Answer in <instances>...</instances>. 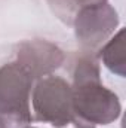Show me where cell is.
<instances>
[{
  "label": "cell",
  "instance_id": "cell-1",
  "mask_svg": "<svg viewBox=\"0 0 126 128\" xmlns=\"http://www.w3.org/2000/svg\"><path fill=\"white\" fill-rule=\"evenodd\" d=\"M71 94L76 116L88 124L108 125L120 116V100L117 94L102 85L99 66L94 57L86 55L77 60Z\"/></svg>",
  "mask_w": 126,
  "mask_h": 128
},
{
  "label": "cell",
  "instance_id": "cell-2",
  "mask_svg": "<svg viewBox=\"0 0 126 128\" xmlns=\"http://www.w3.org/2000/svg\"><path fill=\"white\" fill-rule=\"evenodd\" d=\"M37 79L18 61L0 67V128H25L31 124V90Z\"/></svg>",
  "mask_w": 126,
  "mask_h": 128
},
{
  "label": "cell",
  "instance_id": "cell-3",
  "mask_svg": "<svg viewBox=\"0 0 126 128\" xmlns=\"http://www.w3.org/2000/svg\"><path fill=\"white\" fill-rule=\"evenodd\" d=\"M34 119L63 128L77 116L73 109L71 85L61 76L48 74L39 78L31 90Z\"/></svg>",
  "mask_w": 126,
  "mask_h": 128
},
{
  "label": "cell",
  "instance_id": "cell-4",
  "mask_svg": "<svg viewBox=\"0 0 126 128\" xmlns=\"http://www.w3.org/2000/svg\"><path fill=\"white\" fill-rule=\"evenodd\" d=\"M71 26L79 46L85 52H91L99 49L114 34L119 26V15L107 2L86 4L76 12Z\"/></svg>",
  "mask_w": 126,
  "mask_h": 128
},
{
  "label": "cell",
  "instance_id": "cell-5",
  "mask_svg": "<svg viewBox=\"0 0 126 128\" xmlns=\"http://www.w3.org/2000/svg\"><path fill=\"white\" fill-rule=\"evenodd\" d=\"M65 60L64 52L46 40H27L18 48L16 61L25 66L36 79L52 74Z\"/></svg>",
  "mask_w": 126,
  "mask_h": 128
},
{
  "label": "cell",
  "instance_id": "cell-6",
  "mask_svg": "<svg viewBox=\"0 0 126 128\" xmlns=\"http://www.w3.org/2000/svg\"><path fill=\"white\" fill-rule=\"evenodd\" d=\"M98 58L111 73H114L120 78H125V28H120L111 39H108L98 49Z\"/></svg>",
  "mask_w": 126,
  "mask_h": 128
},
{
  "label": "cell",
  "instance_id": "cell-7",
  "mask_svg": "<svg viewBox=\"0 0 126 128\" xmlns=\"http://www.w3.org/2000/svg\"><path fill=\"white\" fill-rule=\"evenodd\" d=\"M107 0H48L52 12L65 24L71 26L76 12L86 4H95V3H104Z\"/></svg>",
  "mask_w": 126,
  "mask_h": 128
},
{
  "label": "cell",
  "instance_id": "cell-8",
  "mask_svg": "<svg viewBox=\"0 0 126 128\" xmlns=\"http://www.w3.org/2000/svg\"><path fill=\"white\" fill-rule=\"evenodd\" d=\"M63 128H95V125L88 124V122H85V121H82V119L76 118L74 121H71L70 124H67V125L63 127Z\"/></svg>",
  "mask_w": 126,
  "mask_h": 128
},
{
  "label": "cell",
  "instance_id": "cell-9",
  "mask_svg": "<svg viewBox=\"0 0 126 128\" xmlns=\"http://www.w3.org/2000/svg\"><path fill=\"white\" fill-rule=\"evenodd\" d=\"M25 128H34V127H25Z\"/></svg>",
  "mask_w": 126,
  "mask_h": 128
}]
</instances>
